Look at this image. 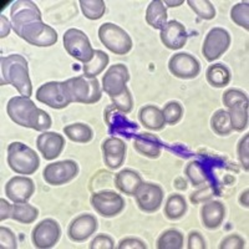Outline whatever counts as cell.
I'll use <instances>...</instances> for the list:
<instances>
[{"instance_id":"obj_1","label":"cell","mask_w":249,"mask_h":249,"mask_svg":"<svg viewBox=\"0 0 249 249\" xmlns=\"http://www.w3.org/2000/svg\"><path fill=\"white\" fill-rule=\"evenodd\" d=\"M10 24L17 35L30 45L48 48L56 44L57 33L46 25L36 4L29 0H18L10 10Z\"/></svg>"},{"instance_id":"obj_2","label":"cell","mask_w":249,"mask_h":249,"mask_svg":"<svg viewBox=\"0 0 249 249\" xmlns=\"http://www.w3.org/2000/svg\"><path fill=\"white\" fill-rule=\"evenodd\" d=\"M6 112L13 122L23 127L33 128L35 131L45 132L53 124L49 113L37 107L34 102L31 101L30 97H12L6 105Z\"/></svg>"},{"instance_id":"obj_3","label":"cell","mask_w":249,"mask_h":249,"mask_svg":"<svg viewBox=\"0 0 249 249\" xmlns=\"http://www.w3.org/2000/svg\"><path fill=\"white\" fill-rule=\"evenodd\" d=\"M1 66V85H12L19 91L21 96L30 97L33 95V85L29 76L28 61L19 54L3 56Z\"/></svg>"},{"instance_id":"obj_4","label":"cell","mask_w":249,"mask_h":249,"mask_svg":"<svg viewBox=\"0 0 249 249\" xmlns=\"http://www.w3.org/2000/svg\"><path fill=\"white\" fill-rule=\"evenodd\" d=\"M64 88L70 102L91 105L101 100V88L96 77H71L64 81Z\"/></svg>"},{"instance_id":"obj_5","label":"cell","mask_w":249,"mask_h":249,"mask_svg":"<svg viewBox=\"0 0 249 249\" xmlns=\"http://www.w3.org/2000/svg\"><path fill=\"white\" fill-rule=\"evenodd\" d=\"M8 164L18 175H33L40 166L36 152L23 142H12L8 146Z\"/></svg>"},{"instance_id":"obj_6","label":"cell","mask_w":249,"mask_h":249,"mask_svg":"<svg viewBox=\"0 0 249 249\" xmlns=\"http://www.w3.org/2000/svg\"><path fill=\"white\" fill-rule=\"evenodd\" d=\"M99 39L111 53L116 55H126L132 49L130 35L121 26L113 23H105L100 26Z\"/></svg>"},{"instance_id":"obj_7","label":"cell","mask_w":249,"mask_h":249,"mask_svg":"<svg viewBox=\"0 0 249 249\" xmlns=\"http://www.w3.org/2000/svg\"><path fill=\"white\" fill-rule=\"evenodd\" d=\"M64 48L71 57L88 64L93 57L95 50L84 31L79 29H69L64 35Z\"/></svg>"},{"instance_id":"obj_8","label":"cell","mask_w":249,"mask_h":249,"mask_svg":"<svg viewBox=\"0 0 249 249\" xmlns=\"http://www.w3.org/2000/svg\"><path fill=\"white\" fill-rule=\"evenodd\" d=\"M231 45V35L223 28H213L208 31L202 45V54L207 61L219 59Z\"/></svg>"},{"instance_id":"obj_9","label":"cell","mask_w":249,"mask_h":249,"mask_svg":"<svg viewBox=\"0 0 249 249\" xmlns=\"http://www.w3.org/2000/svg\"><path fill=\"white\" fill-rule=\"evenodd\" d=\"M79 173V166L71 160L48 164L43 171V177L50 186H62L71 182Z\"/></svg>"},{"instance_id":"obj_10","label":"cell","mask_w":249,"mask_h":249,"mask_svg":"<svg viewBox=\"0 0 249 249\" xmlns=\"http://www.w3.org/2000/svg\"><path fill=\"white\" fill-rule=\"evenodd\" d=\"M91 206L100 215L105 218L120 214L124 208V201L121 196L112 191H101L91 196Z\"/></svg>"},{"instance_id":"obj_11","label":"cell","mask_w":249,"mask_h":249,"mask_svg":"<svg viewBox=\"0 0 249 249\" xmlns=\"http://www.w3.org/2000/svg\"><path fill=\"white\" fill-rule=\"evenodd\" d=\"M36 100L51 108H65L71 102L66 95L64 82L50 81L40 86L36 91Z\"/></svg>"},{"instance_id":"obj_12","label":"cell","mask_w":249,"mask_h":249,"mask_svg":"<svg viewBox=\"0 0 249 249\" xmlns=\"http://www.w3.org/2000/svg\"><path fill=\"white\" fill-rule=\"evenodd\" d=\"M128 80L130 74L124 64L112 65L102 77V90L107 93L110 99L117 97L127 89L126 84Z\"/></svg>"},{"instance_id":"obj_13","label":"cell","mask_w":249,"mask_h":249,"mask_svg":"<svg viewBox=\"0 0 249 249\" xmlns=\"http://www.w3.org/2000/svg\"><path fill=\"white\" fill-rule=\"evenodd\" d=\"M60 235H61V230L57 222L51 218H46L35 226L31 234V241L36 248L48 249L54 247L59 242Z\"/></svg>"},{"instance_id":"obj_14","label":"cell","mask_w":249,"mask_h":249,"mask_svg":"<svg viewBox=\"0 0 249 249\" xmlns=\"http://www.w3.org/2000/svg\"><path fill=\"white\" fill-rule=\"evenodd\" d=\"M168 70L178 79H195L201 71L199 61L195 56L186 53L175 54L168 61Z\"/></svg>"},{"instance_id":"obj_15","label":"cell","mask_w":249,"mask_h":249,"mask_svg":"<svg viewBox=\"0 0 249 249\" xmlns=\"http://www.w3.org/2000/svg\"><path fill=\"white\" fill-rule=\"evenodd\" d=\"M135 197H136L140 210L143 212L153 213L161 207L162 201H163V190L159 184L142 182Z\"/></svg>"},{"instance_id":"obj_16","label":"cell","mask_w":249,"mask_h":249,"mask_svg":"<svg viewBox=\"0 0 249 249\" xmlns=\"http://www.w3.org/2000/svg\"><path fill=\"white\" fill-rule=\"evenodd\" d=\"M34 192V182L25 176H15L5 184V196L14 203H25Z\"/></svg>"},{"instance_id":"obj_17","label":"cell","mask_w":249,"mask_h":249,"mask_svg":"<svg viewBox=\"0 0 249 249\" xmlns=\"http://www.w3.org/2000/svg\"><path fill=\"white\" fill-rule=\"evenodd\" d=\"M37 150L46 161H53L61 155L65 147V139L57 132H43L36 140Z\"/></svg>"},{"instance_id":"obj_18","label":"cell","mask_w":249,"mask_h":249,"mask_svg":"<svg viewBox=\"0 0 249 249\" xmlns=\"http://www.w3.org/2000/svg\"><path fill=\"white\" fill-rule=\"evenodd\" d=\"M104 162L111 170L121 167L126 159V144L122 140L116 137L106 139L101 144Z\"/></svg>"},{"instance_id":"obj_19","label":"cell","mask_w":249,"mask_h":249,"mask_svg":"<svg viewBox=\"0 0 249 249\" xmlns=\"http://www.w3.org/2000/svg\"><path fill=\"white\" fill-rule=\"evenodd\" d=\"M97 219L92 214H81L69 226L68 234L72 242H84L96 232Z\"/></svg>"},{"instance_id":"obj_20","label":"cell","mask_w":249,"mask_h":249,"mask_svg":"<svg viewBox=\"0 0 249 249\" xmlns=\"http://www.w3.org/2000/svg\"><path fill=\"white\" fill-rule=\"evenodd\" d=\"M187 37L188 34L186 28L177 20L168 21L161 30V41L171 50H178L183 48L187 43Z\"/></svg>"},{"instance_id":"obj_21","label":"cell","mask_w":249,"mask_h":249,"mask_svg":"<svg viewBox=\"0 0 249 249\" xmlns=\"http://www.w3.org/2000/svg\"><path fill=\"white\" fill-rule=\"evenodd\" d=\"M224 214H226V208L221 202L211 201L208 203H204L201 210L202 223L208 230H215L223 222Z\"/></svg>"},{"instance_id":"obj_22","label":"cell","mask_w":249,"mask_h":249,"mask_svg":"<svg viewBox=\"0 0 249 249\" xmlns=\"http://www.w3.org/2000/svg\"><path fill=\"white\" fill-rule=\"evenodd\" d=\"M142 178L137 172L132 170H122L116 175L115 184L122 193L127 196L136 195L139 187L141 186Z\"/></svg>"},{"instance_id":"obj_23","label":"cell","mask_w":249,"mask_h":249,"mask_svg":"<svg viewBox=\"0 0 249 249\" xmlns=\"http://www.w3.org/2000/svg\"><path fill=\"white\" fill-rule=\"evenodd\" d=\"M139 116L141 124H143L144 127L150 128V130L161 131L163 130L164 124H166L162 110L153 105L143 106V107L140 110Z\"/></svg>"},{"instance_id":"obj_24","label":"cell","mask_w":249,"mask_h":249,"mask_svg":"<svg viewBox=\"0 0 249 249\" xmlns=\"http://www.w3.org/2000/svg\"><path fill=\"white\" fill-rule=\"evenodd\" d=\"M146 21L153 29L162 30L164 28V25L167 24V10L163 1L160 0L151 1L146 10Z\"/></svg>"},{"instance_id":"obj_25","label":"cell","mask_w":249,"mask_h":249,"mask_svg":"<svg viewBox=\"0 0 249 249\" xmlns=\"http://www.w3.org/2000/svg\"><path fill=\"white\" fill-rule=\"evenodd\" d=\"M133 147L137 152L148 159H157L161 155V146L151 133H142L137 136Z\"/></svg>"},{"instance_id":"obj_26","label":"cell","mask_w":249,"mask_h":249,"mask_svg":"<svg viewBox=\"0 0 249 249\" xmlns=\"http://www.w3.org/2000/svg\"><path fill=\"white\" fill-rule=\"evenodd\" d=\"M206 77L208 84L213 88H224L231 81V71L223 64H214L208 68Z\"/></svg>"},{"instance_id":"obj_27","label":"cell","mask_w":249,"mask_h":249,"mask_svg":"<svg viewBox=\"0 0 249 249\" xmlns=\"http://www.w3.org/2000/svg\"><path fill=\"white\" fill-rule=\"evenodd\" d=\"M39 217V210L36 207L25 203H14L12 206V212L10 218L14 221L20 222L24 224H30L35 222V219Z\"/></svg>"},{"instance_id":"obj_28","label":"cell","mask_w":249,"mask_h":249,"mask_svg":"<svg viewBox=\"0 0 249 249\" xmlns=\"http://www.w3.org/2000/svg\"><path fill=\"white\" fill-rule=\"evenodd\" d=\"M64 133L77 143H88L92 140L93 131L90 126L85 124H72L64 127Z\"/></svg>"},{"instance_id":"obj_29","label":"cell","mask_w":249,"mask_h":249,"mask_svg":"<svg viewBox=\"0 0 249 249\" xmlns=\"http://www.w3.org/2000/svg\"><path fill=\"white\" fill-rule=\"evenodd\" d=\"M108 65V56L102 50H95L93 57L88 64H84V75L86 77H96Z\"/></svg>"},{"instance_id":"obj_30","label":"cell","mask_w":249,"mask_h":249,"mask_svg":"<svg viewBox=\"0 0 249 249\" xmlns=\"http://www.w3.org/2000/svg\"><path fill=\"white\" fill-rule=\"evenodd\" d=\"M187 212V202L181 195H172L168 197L164 206V214L168 219H179Z\"/></svg>"},{"instance_id":"obj_31","label":"cell","mask_w":249,"mask_h":249,"mask_svg":"<svg viewBox=\"0 0 249 249\" xmlns=\"http://www.w3.org/2000/svg\"><path fill=\"white\" fill-rule=\"evenodd\" d=\"M211 127L219 136H227L233 131L231 124L230 113L226 110L215 111L214 115L211 119Z\"/></svg>"},{"instance_id":"obj_32","label":"cell","mask_w":249,"mask_h":249,"mask_svg":"<svg viewBox=\"0 0 249 249\" xmlns=\"http://www.w3.org/2000/svg\"><path fill=\"white\" fill-rule=\"evenodd\" d=\"M231 124L234 131H243L248 126V104H239L228 111Z\"/></svg>"},{"instance_id":"obj_33","label":"cell","mask_w":249,"mask_h":249,"mask_svg":"<svg viewBox=\"0 0 249 249\" xmlns=\"http://www.w3.org/2000/svg\"><path fill=\"white\" fill-rule=\"evenodd\" d=\"M159 249H181L183 247V234L176 230H168L157 239Z\"/></svg>"},{"instance_id":"obj_34","label":"cell","mask_w":249,"mask_h":249,"mask_svg":"<svg viewBox=\"0 0 249 249\" xmlns=\"http://www.w3.org/2000/svg\"><path fill=\"white\" fill-rule=\"evenodd\" d=\"M80 6L82 14L90 20L101 19L106 10L104 0H80Z\"/></svg>"},{"instance_id":"obj_35","label":"cell","mask_w":249,"mask_h":249,"mask_svg":"<svg viewBox=\"0 0 249 249\" xmlns=\"http://www.w3.org/2000/svg\"><path fill=\"white\" fill-rule=\"evenodd\" d=\"M187 4L201 19L212 20L215 17L214 6L208 0H188Z\"/></svg>"},{"instance_id":"obj_36","label":"cell","mask_w":249,"mask_h":249,"mask_svg":"<svg viewBox=\"0 0 249 249\" xmlns=\"http://www.w3.org/2000/svg\"><path fill=\"white\" fill-rule=\"evenodd\" d=\"M231 19L234 21L237 25L242 26L246 30L249 29V4L248 1L238 3L231 10Z\"/></svg>"},{"instance_id":"obj_37","label":"cell","mask_w":249,"mask_h":249,"mask_svg":"<svg viewBox=\"0 0 249 249\" xmlns=\"http://www.w3.org/2000/svg\"><path fill=\"white\" fill-rule=\"evenodd\" d=\"M186 175L188 176V178L191 179L193 186H201L206 182V172H204L203 164L198 161H192L187 164L186 167Z\"/></svg>"},{"instance_id":"obj_38","label":"cell","mask_w":249,"mask_h":249,"mask_svg":"<svg viewBox=\"0 0 249 249\" xmlns=\"http://www.w3.org/2000/svg\"><path fill=\"white\" fill-rule=\"evenodd\" d=\"M162 113H163L164 122H166V124H176L182 119L183 108H182V106L179 105L178 102L171 101L168 102L167 105L164 106L163 110H162Z\"/></svg>"},{"instance_id":"obj_39","label":"cell","mask_w":249,"mask_h":249,"mask_svg":"<svg viewBox=\"0 0 249 249\" xmlns=\"http://www.w3.org/2000/svg\"><path fill=\"white\" fill-rule=\"evenodd\" d=\"M223 104L227 108H232L239 104H248V96L243 91L231 89L223 93Z\"/></svg>"},{"instance_id":"obj_40","label":"cell","mask_w":249,"mask_h":249,"mask_svg":"<svg viewBox=\"0 0 249 249\" xmlns=\"http://www.w3.org/2000/svg\"><path fill=\"white\" fill-rule=\"evenodd\" d=\"M112 104L113 107H116L117 110H120L121 112L124 113H130L133 108V100H132V95H131L130 90L126 89L124 92L117 97H113Z\"/></svg>"},{"instance_id":"obj_41","label":"cell","mask_w":249,"mask_h":249,"mask_svg":"<svg viewBox=\"0 0 249 249\" xmlns=\"http://www.w3.org/2000/svg\"><path fill=\"white\" fill-rule=\"evenodd\" d=\"M0 244L1 249H17V237L12 231L6 227H0Z\"/></svg>"},{"instance_id":"obj_42","label":"cell","mask_w":249,"mask_h":249,"mask_svg":"<svg viewBox=\"0 0 249 249\" xmlns=\"http://www.w3.org/2000/svg\"><path fill=\"white\" fill-rule=\"evenodd\" d=\"M237 153L238 159L241 161L242 166L244 167V170L248 171L249 168V135L247 133L246 136L239 141L237 147Z\"/></svg>"},{"instance_id":"obj_43","label":"cell","mask_w":249,"mask_h":249,"mask_svg":"<svg viewBox=\"0 0 249 249\" xmlns=\"http://www.w3.org/2000/svg\"><path fill=\"white\" fill-rule=\"evenodd\" d=\"M244 239L238 234H231L222 241L221 249H242L244 248Z\"/></svg>"},{"instance_id":"obj_44","label":"cell","mask_w":249,"mask_h":249,"mask_svg":"<svg viewBox=\"0 0 249 249\" xmlns=\"http://www.w3.org/2000/svg\"><path fill=\"white\" fill-rule=\"evenodd\" d=\"M115 244L108 235L100 234L90 244V249H113Z\"/></svg>"},{"instance_id":"obj_45","label":"cell","mask_w":249,"mask_h":249,"mask_svg":"<svg viewBox=\"0 0 249 249\" xmlns=\"http://www.w3.org/2000/svg\"><path fill=\"white\" fill-rule=\"evenodd\" d=\"M188 249H206V241L199 232H191L188 234Z\"/></svg>"},{"instance_id":"obj_46","label":"cell","mask_w":249,"mask_h":249,"mask_svg":"<svg viewBox=\"0 0 249 249\" xmlns=\"http://www.w3.org/2000/svg\"><path fill=\"white\" fill-rule=\"evenodd\" d=\"M117 248L119 249H146L147 248V246H146L142 241L137 239V238H126V239H122V241L120 242Z\"/></svg>"},{"instance_id":"obj_47","label":"cell","mask_w":249,"mask_h":249,"mask_svg":"<svg viewBox=\"0 0 249 249\" xmlns=\"http://www.w3.org/2000/svg\"><path fill=\"white\" fill-rule=\"evenodd\" d=\"M0 221L3 222L8 218H10V212H12V206L8 203L4 198L0 199Z\"/></svg>"},{"instance_id":"obj_48","label":"cell","mask_w":249,"mask_h":249,"mask_svg":"<svg viewBox=\"0 0 249 249\" xmlns=\"http://www.w3.org/2000/svg\"><path fill=\"white\" fill-rule=\"evenodd\" d=\"M0 20H1V26H0V37H1V39H4V37H6L9 35V31H10V25H12V24L9 23V20L6 19L4 15H1V17H0Z\"/></svg>"},{"instance_id":"obj_49","label":"cell","mask_w":249,"mask_h":249,"mask_svg":"<svg viewBox=\"0 0 249 249\" xmlns=\"http://www.w3.org/2000/svg\"><path fill=\"white\" fill-rule=\"evenodd\" d=\"M239 202H241V204L243 207H246V208H248V190L244 191L243 193H242L241 198H239Z\"/></svg>"},{"instance_id":"obj_50","label":"cell","mask_w":249,"mask_h":249,"mask_svg":"<svg viewBox=\"0 0 249 249\" xmlns=\"http://www.w3.org/2000/svg\"><path fill=\"white\" fill-rule=\"evenodd\" d=\"M183 3H184L183 0H179V1H170V0H166V1H164L163 4H166V5L170 6V8H173V6L182 5V4H183Z\"/></svg>"}]
</instances>
